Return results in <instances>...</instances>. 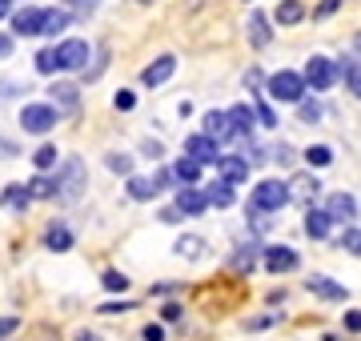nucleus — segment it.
I'll use <instances>...</instances> for the list:
<instances>
[{
    "mask_svg": "<svg viewBox=\"0 0 361 341\" xmlns=\"http://www.w3.org/2000/svg\"><path fill=\"white\" fill-rule=\"evenodd\" d=\"M28 193H32V197H56V193H61V181H52V177L37 173V177L28 181Z\"/></svg>",
    "mask_w": 361,
    "mask_h": 341,
    "instance_id": "nucleus-26",
    "label": "nucleus"
},
{
    "mask_svg": "<svg viewBox=\"0 0 361 341\" xmlns=\"http://www.w3.org/2000/svg\"><path fill=\"white\" fill-rule=\"evenodd\" d=\"M201 249H205V241H201V237H193V233L177 241V253H180V257H201Z\"/></svg>",
    "mask_w": 361,
    "mask_h": 341,
    "instance_id": "nucleus-33",
    "label": "nucleus"
},
{
    "mask_svg": "<svg viewBox=\"0 0 361 341\" xmlns=\"http://www.w3.org/2000/svg\"><path fill=\"white\" fill-rule=\"evenodd\" d=\"M301 16H305V8H301L297 0H281V4H277V20H281V25H297Z\"/></svg>",
    "mask_w": 361,
    "mask_h": 341,
    "instance_id": "nucleus-29",
    "label": "nucleus"
},
{
    "mask_svg": "<svg viewBox=\"0 0 361 341\" xmlns=\"http://www.w3.org/2000/svg\"><path fill=\"white\" fill-rule=\"evenodd\" d=\"M4 13H8V0H0V16H4Z\"/></svg>",
    "mask_w": 361,
    "mask_h": 341,
    "instance_id": "nucleus-49",
    "label": "nucleus"
},
{
    "mask_svg": "<svg viewBox=\"0 0 361 341\" xmlns=\"http://www.w3.org/2000/svg\"><path fill=\"white\" fill-rule=\"evenodd\" d=\"M161 193V181H149V177H129V197L133 201H149Z\"/></svg>",
    "mask_w": 361,
    "mask_h": 341,
    "instance_id": "nucleus-21",
    "label": "nucleus"
},
{
    "mask_svg": "<svg viewBox=\"0 0 361 341\" xmlns=\"http://www.w3.org/2000/svg\"><path fill=\"white\" fill-rule=\"evenodd\" d=\"M109 169L113 173H133V161L121 157V153H109Z\"/></svg>",
    "mask_w": 361,
    "mask_h": 341,
    "instance_id": "nucleus-38",
    "label": "nucleus"
},
{
    "mask_svg": "<svg viewBox=\"0 0 361 341\" xmlns=\"http://www.w3.org/2000/svg\"><path fill=\"white\" fill-rule=\"evenodd\" d=\"M265 92H269L273 101H281V105H301V101H305V77L281 68V73H273V77L265 80Z\"/></svg>",
    "mask_w": 361,
    "mask_h": 341,
    "instance_id": "nucleus-1",
    "label": "nucleus"
},
{
    "mask_svg": "<svg viewBox=\"0 0 361 341\" xmlns=\"http://www.w3.org/2000/svg\"><path fill=\"white\" fill-rule=\"evenodd\" d=\"M77 341H97V337H92V333H80V337Z\"/></svg>",
    "mask_w": 361,
    "mask_h": 341,
    "instance_id": "nucleus-50",
    "label": "nucleus"
},
{
    "mask_svg": "<svg viewBox=\"0 0 361 341\" xmlns=\"http://www.w3.org/2000/svg\"><path fill=\"white\" fill-rule=\"evenodd\" d=\"M185 157H193L197 165H217V161H221L217 141H209L205 132H197V137H189V141H185Z\"/></svg>",
    "mask_w": 361,
    "mask_h": 341,
    "instance_id": "nucleus-5",
    "label": "nucleus"
},
{
    "mask_svg": "<svg viewBox=\"0 0 361 341\" xmlns=\"http://www.w3.org/2000/svg\"><path fill=\"white\" fill-rule=\"evenodd\" d=\"M305 161L322 169V165H329V161H334V149H329V144H310V149H305Z\"/></svg>",
    "mask_w": 361,
    "mask_h": 341,
    "instance_id": "nucleus-31",
    "label": "nucleus"
},
{
    "mask_svg": "<svg viewBox=\"0 0 361 341\" xmlns=\"http://www.w3.org/2000/svg\"><path fill=\"white\" fill-rule=\"evenodd\" d=\"M173 68H177V56H157L153 65L141 73V80L149 85V89H157V85H165V80L173 77Z\"/></svg>",
    "mask_w": 361,
    "mask_h": 341,
    "instance_id": "nucleus-11",
    "label": "nucleus"
},
{
    "mask_svg": "<svg viewBox=\"0 0 361 341\" xmlns=\"http://www.w3.org/2000/svg\"><path fill=\"white\" fill-rule=\"evenodd\" d=\"M52 108H77V85H52Z\"/></svg>",
    "mask_w": 361,
    "mask_h": 341,
    "instance_id": "nucleus-25",
    "label": "nucleus"
},
{
    "mask_svg": "<svg viewBox=\"0 0 361 341\" xmlns=\"http://www.w3.org/2000/svg\"><path fill=\"white\" fill-rule=\"evenodd\" d=\"M305 285H310V293H317V297H322V302H345L349 293H345V285H337V281H329V277H310V281H305Z\"/></svg>",
    "mask_w": 361,
    "mask_h": 341,
    "instance_id": "nucleus-14",
    "label": "nucleus"
},
{
    "mask_svg": "<svg viewBox=\"0 0 361 341\" xmlns=\"http://www.w3.org/2000/svg\"><path fill=\"white\" fill-rule=\"evenodd\" d=\"M13 53V37H4V32H0V56H8Z\"/></svg>",
    "mask_w": 361,
    "mask_h": 341,
    "instance_id": "nucleus-48",
    "label": "nucleus"
},
{
    "mask_svg": "<svg viewBox=\"0 0 361 341\" xmlns=\"http://www.w3.org/2000/svg\"><path fill=\"white\" fill-rule=\"evenodd\" d=\"M265 269L269 273H289V269H297V253L289 245H269L265 249Z\"/></svg>",
    "mask_w": 361,
    "mask_h": 341,
    "instance_id": "nucleus-9",
    "label": "nucleus"
},
{
    "mask_svg": "<svg viewBox=\"0 0 361 341\" xmlns=\"http://www.w3.org/2000/svg\"><path fill=\"white\" fill-rule=\"evenodd\" d=\"M177 209L185 213V217H197V213L209 209V197L201 189H193V185H185V189H177Z\"/></svg>",
    "mask_w": 361,
    "mask_h": 341,
    "instance_id": "nucleus-10",
    "label": "nucleus"
},
{
    "mask_svg": "<svg viewBox=\"0 0 361 341\" xmlns=\"http://www.w3.org/2000/svg\"><path fill=\"white\" fill-rule=\"evenodd\" d=\"M101 285L109 289V293H125V289H129V277H125V273H116V269H109V273L101 277Z\"/></svg>",
    "mask_w": 361,
    "mask_h": 341,
    "instance_id": "nucleus-35",
    "label": "nucleus"
},
{
    "mask_svg": "<svg viewBox=\"0 0 361 341\" xmlns=\"http://www.w3.org/2000/svg\"><path fill=\"white\" fill-rule=\"evenodd\" d=\"M20 125H25V132H49L56 125V108L52 105H25Z\"/></svg>",
    "mask_w": 361,
    "mask_h": 341,
    "instance_id": "nucleus-4",
    "label": "nucleus"
},
{
    "mask_svg": "<svg viewBox=\"0 0 361 341\" xmlns=\"http://www.w3.org/2000/svg\"><path fill=\"white\" fill-rule=\"evenodd\" d=\"M297 113H301V120H305V125H317V120H322V105H317V101H301V105H297Z\"/></svg>",
    "mask_w": 361,
    "mask_h": 341,
    "instance_id": "nucleus-36",
    "label": "nucleus"
},
{
    "mask_svg": "<svg viewBox=\"0 0 361 341\" xmlns=\"http://www.w3.org/2000/svg\"><path fill=\"white\" fill-rule=\"evenodd\" d=\"M161 314H165V321H177V317H180V305H165Z\"/></svg>",
    "mask_w": 361,
    "mask_h": 341,
    "instance_id": "nucleus-47",
    "label": "nucleus"
},
{
    "mask_svg": "<svg viewBox=\"0 0 361 341\" xmlns=\"http://www.w3.org/2000/svg\"><path fill=\"white\" fill-rule=\"evenodd\" d=\"M68 25H73V13H65V8H49V13H44V25H40V37H56V32H65Z\"/></svg>",
    "mask_w": 361,
    "mask_h": 341,
    "instance_id": "nucleus-18",
    "label": "nucleus"
},
{
    "mask_svg": "<svg viewBox=\"0 0 361 341\" xmlns=\"http://www.w3.org/2000/svg\"><path fill=\"white\" fill-rule=\"evenodd\" d=\"M80 177H85V165L73 157L65 165V177H61V197H68V201L77 197V193H80Z\"/></svg>",
    "mask_w": 361,
    "mask_h": 341,
    "instance_id": "nucleus-16",
    "label": "nucleus"
},
{
    "mask_svg": "<svg viewBox=\"0 0 361 341\" xmlns=\"http://www.w3.org/2000/svg\"><path fill=\"white\" fill-rule=\"evenodd\" d=\"M161 221H169V225L180 221V209H177V205H173V209H165V213H161Z\"/></svg>",
    "mask_w": 361,
    "mask_h": 341,
    "instance_id": "nucleus-46",
    "label": "nucleus"
},
{
    "mask_svg": "<svg viewBox=\"0 0 361 341\" xmlns=\"http://www.w3.org/2000/svg\"><path fill=\"white\" fill-rule=\"evenodd\" d=\"M337 4H341V0H322V8H317V16H329L337 8Z\"/></svg>",
    "mask_w": 361,
    "mask_h": 341,
    "instance_id": "nucleus-45",
    "label": "nucleus"
},
{
    "mask_svg": "<svg viewBox=\"0 0 361 341\" xmlns=\"http://www.w3.org/2000/svg\"><path fill=\"white\" fill-rule=\"evenodd\" d=\"M329 213L325 209H305V233L313 237V241H322V237H329Z\"/></svg>",
    "mask_w": 361,
    "mask_h": 341,
    "instance_id": "nucleus-17",
    "label": "nucleus"
},
{
    "mask_svg": "<svg viewBox=\"0 0 361 341\" xmlns=\"http://www.w3.org/2000/svg\"><path fill=\"white\" fill-rule=\"evenodd\" d=\"M341 249L361 253V229H345V233H341Z\"/></svg>",
    "mask_w": 361,
    "mask_h": 341,
    "instance_id": "nucleus-37",
    "label": "nucleus"
},
{
    "mask_svg": "<svg viewBox=\"0 0 361 341\" xmlns=\"http://www.w3.org/2000/svg\"><path fill=\"white\" fill-rule=\"evenodd\" d=\"M16 326H20L16 317H0V337H8V333H16Z\"/></svg>",
    "mask_w": 361,
    "mask_h": 341,
    "instance_id": "nucleus-42",
    "label": "nucleus"
},
{
    "mask_svg": "<svg viewBox=\"0 0 361 341\" xmlns=\"http://www.w3.org/2000/svg\"><path fill=\"white\" fill-rule=\"evenodd\" d=\"M269 20H265V16L261 13H253L249 16V44H253V49H265V44H269Z\"/></svg>",
    "mask_w": 361,
    "mask_h": 341,
    "instance_id": "nucleus-19",
    "label": "nucleus"
},
{
    "mask_svg": "<svg viewBox=\"0 0 361 341\" xmlns=\"http://www.w3.org/2000/svg\"><path fill=\"white\" fill-rule=\"evenodd\" d=\"M40 25H44V13L40 8H16L13 13V37H40Z\"/></svg>",
    "mask_w": 361,
    "mask_h": 341,
    "instance_id": "nucleus-6",
    "label": "nucleus"
},
{
    "mask_svg": "<svg viewBox=\"0 0 361 341\" xmlns=\"http://www.w3.org/2000/svg\"><path fill=\"white\" fill-rule=\"evenodd\" d=\"M345 329H349V333H361V314H357V309H349V314H345Z\"/></svg>",
    "mask_w": 361,
    "mask_h": 341,
    "instance_id": "nucleus-41",
    "label": "nucleus"
},
{
    "mask_svg": "<svg viewBox=\"0 0 361 341\" xmlns=\"http://www.w3.org/2000/svg\"><path fill=\"white\" fill-rule=\"evenodd\" d=\"M317 189H322V181H317V177L297 173L293 181H289V201H313V197H317Z\"/></svg>",
    "mask_w": 361,
    "mask_h": 341,
    "instance_id": "nucleus-15",
    "label": "nucleus"
},
{
    "mask_svg": "<svg viewBox=\"0 0 361 341\" xmlns=\"http://www.w3.org/2000/svg\"><path fill=\"white\" fill-rule=\"evenodd\" d=\"M113 105H116V108H125V113H129V108L137 105V97H133V92H116V97H113Z\"/></svg>",
    "mask_w": 361,
    "mask_h": 341,
    "instance_id": "nucleus-39",
    "label": "nucleus"
},
{
    "mask_svg": "<svg viewBox=\"0 0 361 341\" xmlns=\"http://www.w3.org/2000/svg\"><path fill=\"white\" fill-rule=\"evenodd\" d=\"M56 56H61V68H85L89 65V40H65V44H56Z\"/></svg>",
    "mask_w": 361,
    "mask_h": 341,
    "instance_id": "nucleus-7",
    "label": "nucleus"
},
{
    "mask_svg": "<svg viewBox=\"0 0 361 341\" xmlns=\"http://www.w3.org/2000/svg\"><path fill=\"white\" fill-rule=\"evenodd\" d=\"M173 177L185 181V185H197V181H201V165H197L193 157H180L177 165H173Z\"/></svg>",
    "mask_w": 361,
    "mask_h": 341,
    "instance_id": "nucleus-24",
    "label": "nucleus"
},
{
    "mask_svg": "<svg viewBox=\"0 0 361 341\" xmlns=\"http://www.w3.org/2000/svg\"><path fill=\"white\" fill-rule=\"evenodd\" d=\"M257 245H245V249L237 253V257H233V269H237V273H253V265H257Z\"/></svg>",
    "mask_w": 361,
    "mask_h": 341,
    "instance_id": "nucleus-30",
    "label": "nucleus"
},
{
    "mask_svg": "<svg viewBox=\"0 0 361 341\" xmlns=\"http://www.w3.org/2000/svg\"><path fill=\"white\" fill-rule=\"evenodd\" d=\"M253 117H257V108H249V105H233L229 108V120H233L237 132H253Z\"/></svg>",
    "mask_w": 361,
    "mask_h": 341,
    "instance_id": "nucleus-23",
    "label": "nucleus"
},
{
    "mask_svg": "<svg viewBox=\"0 0 361 341\" xmlns=\"http://www.w3.org/2000/svg\"><path fill=\"white\" fill-rule=\"evenodd\" d=\"M32 165H37L40 173H49L52 165H56V149H52V144H40L37 153H32Z\"/></svg>",
    "mask_w": 361,
    "mask_h": 341,
    "instance_id": "nucleus-32",
    "label": "nucleus"
},
{
    "mask_svg": "<svg viewBox=\"0 0 361 341\" xmlns=\"http://www.w3.org/2000/svg\"><path fill=\"white\" fill-rule=\"evenodd\" d=\"M281 205H289V185H281V181L253 185V197H249V209L253 213H273V209H281Z\"/></svg>",
    "mask_w": 361,
    "mask_h": 341,
    "instance_id": "nucleus-2",
    "label": "nucleus"
},
{
    "mask_svg": "<svg viewBox=\"0 0 361 341\" xmlns=\"http://www.w3.org/2000/svg\"><path fill=\"white\" fill-rule=\"evenodd\" d=\"M61 68V56H56V49H44V53H37V73H56Z\"/></svg>",
    "mask_w": 361,
    "mask_h": 341,
    "instance_id": "nucleus-34",
    "label": "nucleus"
},
{
    "mask_svg": "<svg viewBox=\"0 0 361 341\" xmlns=\"http://www.w3.org/2000/svg\"><path fill=\"white\" fill-rule=\"evenodd\" d=\"M257 120H261V125H277V117H273L269 105H257Z\"/></svg>",
    "mask_w": 361,
    "mask_h": 341,
    "instance_id": "nucleus-43",
    "label": "nucleus"
},
{
    "mask_svg": "<svg viewBox=\"0 0 361 341\" xmlns=\"http://www.w3.org/2000/svg\"><path fill=\"white\" fill-rule=\"evenodd\" d=\"M141 337H145V341H165V329H161V326H145Z\"/></svg>",
    "mask_w": 361,
    "mask_h": 341,
    "instance_id": "nucleus-40",
    "label": "nucleus"
},
{
    "mask_svg": "<svg viewBox=\"0 0 361 341\" xmlns=\"http://www.w3.org/2000/svg\"><path fill=\"white\" fill-rule=\"evenodd\" d=\"M217 173L225 185H241L249 177V161L245 157H221L217 161Z\"/></svg>",
    "mask_w": 361,
    "mask_h": 341,
    "instance_id": "nucleus-13",
    "label": "nucleus"
},
{
    "mask_svg": "<svg viewBox=\"0 0 361 341\" xmlns=\"http://www.w3.org/2000/svg\"><path fill=\"white\" fill-rule=\"evenodd\" d=\"M325 213H329V221L349 225L353 217H357V201L349 197V193H334V197L325 201Z\"/></svg>",
    "mask_w": 361,
    "mask_h": 341,
    "instance_id": "nucleus-8",
    "label": "nucleus"
},
{
    "mask_svg": "<svg viewBox=\"0 0 361 341\" xmlns=\"http://www.w3.org/2000/svg\"><path fill=\"white\" fill-rule=\"evenodd\" d=\"M125 309H129V302H121V305L109 302V305H101V314H125Z\"/></svg>",
    "mask_w": 361,
    "mask_h": 341,
    "instance_id": "nucleus-44",
    "label": "nucleus"
},
{
    "mask_svg": "<svg viewBox=\"0 0 361 341\" xmlns=\"http://www.w3.org/2000/svg\"><path fill=\"white\" fill-rule=\"evenodd\" d=\"M44 245H49L52 253H65L68 245H73V233H68L65 225H49V233H44Z\"/></svg>",
    "mask_w": 361,
    "mask_h": 341,
    "instance_id": "nucleus-22",
    "label": "nucleus"
},
{
    "mask_svg": "<svg viewBox=\"0 0 361 341\" xmlns=\"http://www.w3.org/2000/svg\"><path fill=\"white\" fill-rule=\"evenodd\" d=\"M337 73H341V68H337L329 56H310V65H305V73H301V77H305V85H310V89L322 92V89H334Z\"/></svg>",
    "mask_w": 361,
    "mask_h": 341,
    "instance_id": "nucleus-3",
    "label": "nucleus"
},
{
    "mask_svg": "<svg viewBox=\"0 0 361 341\" xmlns=\"http://www.w3.org/2000/svg\"><path fill=\"white\" fill-rule=\"evenodd\" d=\"M341 77H345V85H349V92L353 97H361V61H341Z\"/></svg>",
    "mask_w": 361,
    "mask_h": 341,
    "instance_id": "nucleus-27",
    "label": "nucleus"
},
{
    "mask_svg": "<svg viewBox=\"0 0 361 341\" xmlns=\"http://www.w3.org/2000/svg\"><path fill=\"white\" fill-rule=\"evenodd\" d=\"M205 197H209V205H217V209H225V205H233V185H225V181L209 185V189H205Z\"/></svg>",
    "mask_w": 361,
    "mask_h": 341,
    "instance_id": "nucleus-28",
    "label": "nucleus"
},
{
    "mask_svg": "<svg viewBox=\"0 0 361 341\" xmlns=\"http://www.w3.org/2000/svg\"><path fill=\"white\" fill-rule=\"evenodd\" d=\"M0 201H4L8 209L25 213V209H28V201H32V193H28V185H8V189L0 193Z\"/></svg>",
    "mask_w": 361,
    "mask_h": 341,
    "instance_id": "nucleus-20",
    "label": "nucleus"
},
{
    "mask_svg": "<svg viewBox=\"0 0 361 341\" xmlns=\"http://www.w3.org/2000/svg\"><path fill=\"white\" fill-rule=\"evenodd\" d=\"M233 132H237V129H233L229 113H217V108H213V113L205 117V137H209V141H217V144H221V141H229Z\"/></svg>",
    "mask_w": 361,
    "mask_h": 341,
    "instance_id": "nucleus-12",
    "label": "nucleus"
}]
</instances>
